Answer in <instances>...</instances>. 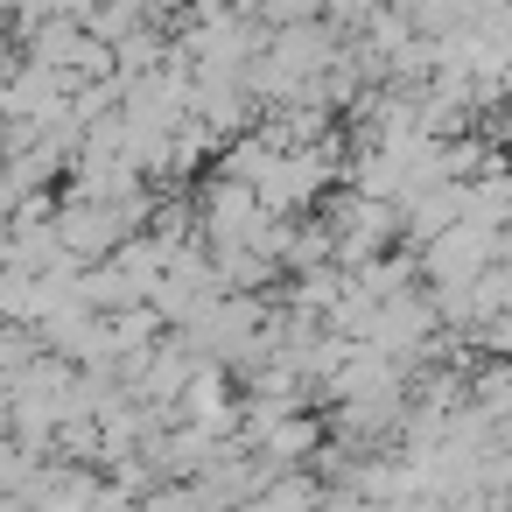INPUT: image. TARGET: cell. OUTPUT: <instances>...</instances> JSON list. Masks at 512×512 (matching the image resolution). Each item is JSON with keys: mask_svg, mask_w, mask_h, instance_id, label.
I'll return each instance as SVG.
<instances>
[{"mask_svg": "<svg viewBox=\"0 0 512 512\" xmlns=\"http://www.w3.org/2000/svg\"><path fill=\"white\" fill-rule=\"evenodd\" d=\"M197 218H204V239H211V246H232V239H246V232L267 218V204H260V190H253L246 176L211 169V176L197 183Z\"/></svg>", "mask_w": 512, "mask_h": 512, "instance_id": "cell-1", "label": "cell"}]
</instances>
